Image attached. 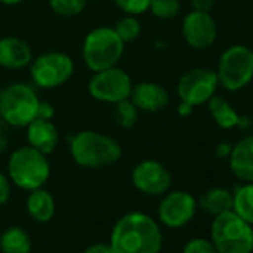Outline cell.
<instances>
[{"label": "cell", "instance_id": "7c38bea8", "mask_svg": "<svg viewBox=\"0 0 253 253\" xmlns=\"http://www.w3.org/2000/svg\"><path fill=\"white\" fill-rule=\"evenodd\" d=\"M131 180L136 189L146 195H163L171 185V174L161 163L146 160L134 167Z\"/></svg>", "mask_w": 253, "mask_h": 253}, {"label": "cell", "instance_id": "f1b7e54d", "mask_svg": "<svg viewBox=\"0 0 253 253\" xmlns=\"http://www.w3.org/2000/svg\"><path fill=\"white\" fill-rule=\"evenodd\" d=\"M11 197V182L9 179L0 173V207H3Z\"/></svg>", "mask_w": 253, "mask_h": 253}, {"label": "cell", "instance_id": "3957f363", "mask_svg": "<svg viewBox=\"0 0 253 253\" xmlns=\"http://www.w3.org/2000/svg\"><path fill=\"white\" fill-rule=\"evenodd\" d=\"M211 243L219 253H252L253 226L234 210L225 211L211 222Z\"/></svg>", "mask_w": 253, "mask_h": 253}, {"label": "cell", "instance_id": "83f0119b", "mask_svg": "<svg viewBox=\"0 0 253 253\" xmlns=\"http://www.w3.org/2000/svg\"><path fill=\"white\" fill-rule=\"evenodd\" d=\"M182 253H219L214 247V244L206 238H192L189 240Z\"/></svg>", "mask_w": 253, "mask_h": 253}, {"label": "cell", "instance_id": "ac0fdd59", "mask_svg": "<svg viewBox=\"0 0 253 253\" xmlns=\"http://www.w3.org/2000/svg\"><path fill=\"white\" fill-rule=\"evenodd\" d=\"M27 211L39 223L49 222L55 214V201L51 192L38 188L30 191L27 197Z\"/></svg>", "mask_w": 253, "mask_h": 253}, {"label": "cell", "instance_id": "e0dca14e", "mask_svg": "<svg viewBox=\"0 0 253 253\" xmlns=\"http://www.w3.org/2000/svg\"><path fill=\"white\" fill-rule=\"evenodd\" d=\"M231 171L244 182H253V136L241 139L229 154Z\"/></svg>", "mask_w": 253, "mask_h": 253}, {"label": "cell", "instance_id": "4316f807", "mask_svg": "<svg viewBox=\"0 0 253 253\" xmlns=\"http://www.w3.org/2000/svg\"><path fill=\"white\" fill-rule=\"evenodd\" d=\"M115 5L128 15H140L149 9L151 0H113Z\"/></svg>", "mask_w": 253, "mask_h": 253}, {"label": "cell", "instance_id": "d6a6232c", "mask_svg": "<svg viewBox=\"0 0 253 253\" xmlns=\"http://www.w3.org/2000/svg\"><path fill=\"white\" fill-rule=\"evenodd\" d=\"M231 151H232V146H231L229 143L223 142V143H219V145H217V148H216V155H217L219 158H228L229 154H231Z\"/></svg>", "mask_w": 253, "mask_h": 253}, {"label": "cell", "instance_id": "9a60e30c", "mask_svg": "<svg viewBox=\"0 0 253 253\" xmlns=\"http://www.w3.org/2000/svg\"><path fill=\"white\" fill-rule=\"evenodd\" d=\"M27 142L29 146L35 148L43 155H49L58 146L60 134L52 121L36 118L27 125Z\"/></svg>", "mask_w": 253, "mask_h": 253}, {"label": "cell", "instance_id": "603a6c76", "mask_svg": "<svg viewBox=\"0 0 253 253\" xmlns=\"http://www.w3.org/2000/svg\"><path fill=\"white\" fill-rule=\"evenodd\" d=\"M113 116L119 126H122V128H131L139 121V109L130 98H125L115 103Z\"/></svg>", "mask_w": 253, "mask_h": 253}, {"label": "cell", "instance_id": "d590c367", "mask_svg": "<svg viewBox=\"0 0 253 253\" xmlns=\"http://www.w3.org/2000/svg\"><path fill=\"white\" fill-rule=\"evenodd\" d=\"M21 2V0H0V3H3V5H18Z\"/></svg>", "mask_w": 253, "mask_h": 253}, {"label": "cell", "instance_id": "d4e9b609", "mask_svg": "<svg viewBox=\"0 0 253 253\" xmlns=\"http://www.w3.org/2000/svg\"><path fill=\"white\" fill-rule=\"evenodd\" d=\"M49 6L60 17H75L85 9L86 0H49Z\"/></svg>", "mask_w": 253, "mask_h": 253}, {"label": "cell", "instance_id": "cb8c5ba5", "mask_svg": "<svg viewBox=\"0 0 253 253\" xmlns=\"http://www.w3.org/2000/svg\"><path fill=\"white\" fill-rule=\"evenodd\" d=\"M113 30L124 43H130L140 36L142 27H140L139 20L134 15H126L115 24Z\"/></svg>", "mask_w": 253, "mask_h": 253}, {"label": "cell", "instance_id": "4fadbf2b", "mask_svg": "<svg viewBox=\"0 0 253 253\" xmlns=\"http://www.w3.org/2000/svg\"><path fill=\"white\" fill-rule=\"evenodd\" d=\"M182 35L191 48L206 49L216 41V23L210 12L192 11L183 18Z\"/></svg>", "mask_w": 253, "mask_h": 253}, {"label": "cell", "instance_id": "4dcf8cb0", "mask_svg": "<svg viewBox=\"0 0 253 253\" xmlns=\"http://www.w3.org/2000/svg\"><path fill=\"white\" fill-rule=\"evenodd\" d=\"M194 11H201V12H210L213 6L216 5V0H191Z\"/></svg>", "mask_w": 253, "mask_h": 253}, {"label": "cell", "instance_id": "7402d4cb", "mask_svg": "<svg viewBox=\"0 0 253 253\" xmlns=\"http://www.w3.org/2000/svg\"><path fill=\"white\" fill-rule=\"evenodd\" d=\"M232 210L243 220L253 225V182H246L235 191Z\"/></svg>", "mask_w": 253, "mask_h": 253}, {"label": "cell", "instance_id": "9c48e42d", "mask_svg": "<svg viewBox=\"0 0 253 253\" xmlns=\"http://www.w3.org/2000/svg\"><path fill=\"white\" fill-rule=\"evenodd\" d=\"M131 88L133 82L128 73L116 66L94 72L88 82V91L92 98L113 104L121 100L130 98Z\"/></svg>", "mask_w": 253, "mask_h": 253}, {"label": "cell", "instance_id": "7a4b0ae2", "mask_svg": "<svg viewBox=\"0 0 253 253\" xmlns=\"http://www.w3.org/2000/svg\"><path fill=\"white\" fill-rule=\"evenodd\" d=\"M75 163L85 169H103L115 164L122 157L121 145L101 133L85 130L69 139Z\"/></svg>", "mask_w": 253, "mask_h": 253}, {"label": "cell", "instance_id": "d6986e66", "mask_svg": "<svg viewBox=\"0 0 253 253\" xmlns=\"http://www.w3.org/2000/svg\"><path fill=\"white\" fill-rule=\"evenodd\" d=\"M198 204L207 214L217 216L232 210L234 195L225 188H211L200 197Z\"/></svg>", "mask_w": 253, "mask_h": 253}, {"label": "cell", "instance_id": "ffe728a7", "mask_svg": "<svg viewBox=\"0 0 253 253\" xmlns=\"http://www.w3.org/2000/svg\"><path fill=\"white\" fill-rule=\"evenodd\" d=\"M2 253H30L32 238L21 226H11L0 235Z\"/></svg>", "mask_w": 253, "mask_h": 253}, {"label": "cell", "instance_id": "ba28073f", "mask_svg": "<svg viewBox=\"0 0 253 253\" xmlns=\"http://www.w3.org/2000/svg\"><path fill=\"white\" fill-rule=\"evenodd\" d=\"M75 64L64 52H45L32 61V78L41 88H57L64 85L73 75Z\"/></svg>", "mask_w": 253, "mask_h": 253}, {"label": "cell", "instance_id": "277c9868", "mask_svg": "<svg viewBox=\"0 0 253 253\" xmlns=\"http://www.w3.org/2000/svg\"><path fill=\"white\" fill-rule=\"evenodd\" d=\"M8 173L9 179L18 188L33 191L46 183L51 174V166L46 155L32 146H23L11 154Z\"/></svg>", "mask_w": 253, "mask_h": 253}, {"label": "cell", "instance_id": "5bb4252c", "mask_svg": "<svg viewBox=\"0 0 253 253\" xmlns=\"http://www.w3.org/2000/svg\"><path fill=\"white\" fill-rule=\"evenodd\" d=\"M130 100L139 110L158 112L170 103L169 92L155 82H140L131 88Z\"/></svg>", "mask_w": 253, "mask_h": 253}, {"label": "cell", "instance_id": "5b68a950", "mask_svg": "<svg viewBox=\"0 0 253 253\" xmlns=\"http://www.w3.org/2000/svg\"><path fill=\"white\" fill-rule=\"evenodd\" d=\"M39 101L35 86L23 82L9 84L0 91V116L9 125L27 126L36 119Z\"/></svg>", "mask_w": 253, "mask_h": 253}, {"label": "cell", "instance_id": "44dd1931", "mask_svg": "<svg viewBox=\"0 0 253 253\" xmlns=\"http://www.w3.org/2000/svg\"><path fill=\"white\" fill-rule=\"evenodd\" d=\"M209 112L214 122L220 126V128H232V126L240 124V116L234 110V107L222 97L213 95L209 101Z\"/></svg>", "mask_w": 253, "mask_h": 253}, {"label": "cell", "instance_id": "6da1fadb", "mask_svg": "<svg viewBox=\"0 0 253 253\" xmlns=\"http://www.w3.org/2000/svg\"><path fill=\"white\" fill-rule=\"evenodd\" d=\"M110 247L115 253H160L163 249L160 225L146 213H126L112 229Z\"/></svg>", "mask_w": 253, "mask_h": 253}, {"label": "cell", "instance_id": "e575fe53", "mask_svg": "<svg viewBox=\"0 0 253 253\" xmlns=\"http://www.w3.org/2000/svg\"><path fill=\"white\" fill-rule=\"evenodd\" d=\"M6 148H8V139L5 137V134L0 133V154L5 152Z\"/></svg>", "mask_w": 253, "mask_h": 253}, {"label": "cell", "instance_id": "2e32d148", "mask_svg": "<svg viewBox=\"0 0 253 253\" xmlns=\"http://www.w3.org/2000/svg\"><path fill=\"white\" fill-rule=\"evenodd\" d=\"M33 61V52L29 43L20 38L6 36L0 39V67L18 70Z\"/></svg>", "mask_w": 253, "mask_h": 253}, {"label": "cell", "instance_id": "f546056e", "mask_svg": "<svg viewBox=\"0 0 253 253\" xmlns=\"http://www.w3.org/2000/svg\"><path fill=\"white\" fill-rule=\"evenodd\" d=\"M54 106L48 101H39V106H38V115L36 118H41V119H52L54 118Z\"/></svg>", "mask_w": 253, "mask_h": 253}, {"label": "cell", "instance_id": "8fae6325", "mask_svg": "<svg viewBox=\"0 0 253 253\" xmlns=\"http://www.w3.org/2000/svg\"><path fill=\"white\" fill-rule=\"evenodd\" d=\"M195 211L197 201L185 191H173L167 194L158 206L160 220L169 228H182L188 225L195 216Z\"/></svg>", "mask_w": 253, "mask_h": 253}, {"label": "cell", "instance_id": "8992f818", "mask_svg": "<svg viewBox=\"0 0 253 253\" xmlns=\"http://www.w3.org/2000/svg\"><path fill=\"white\" fill-rule=\"evenodd\" d=\"M124 42L109 27H97L91 30L82 46L85 64L92 72H100L118 64L124 54Z\"/></svg>", "mask_w": 253, "mask_h": 253}, {"label": "cell", "instance_id": "836d02e7", "mask_svg": "<svg viewBox=\"0 0 253 253\" xmlns=\"http://www.w3.org/2000/svg\"><path fill=\"white\" fill-rule=\"evenodd\" d=\"M191 112H192V106H191V104H188V103H185V101H182V103L179 104V113H180V115L186 116V115H189Z\"/></svg>", "mask_w": 253, "mask_h": 253}, {"label": "cell", "instance_id": "30bf717a", "mask_svg": "<svg viewBox=\"0 0 253 253\" xmlns=\"http://www.w3.org/2000/svg\"><path fill=\"white\" fill-rule=\"evenodd\" d=\"M219 85L217 75L211 69L197 67L186 72L177 84V94L182 101L194 106L207 103Z\"/></svg>", "mask_w": 253, "mask_h": 253}, {"label": "cell", "instance_id": "52a82bcc", "mask_svg": "<svg viewBox=\"0 0 253 253\" xmlns=\"http://www.w3.org/2000/svg\"><path fill=\"white\" fill-rule=\"evenodd\" d=\"M217 81L228 91H238L253 79V51L244 45L229 46L219 58Z\"/></svg>", "mask_w": 253, "mask_h": 253}, {"label": "cell", "instance_id": "1f68e13d", "mask_svg": "<svg viewBox=\"0 0 253 253\" xmlns=\"http://www.w3.org/2000/svg\"><path fill=\"white\" fill-rule=\"evenodd\" d=\"M82 253H115L113 249L110 247V244L106 243H95L88 246Z\"/></svg>", "mask_w": 253, "mask_h": 253}, {"label": "cell", "instance_id": "74e56055", "mask_svg": "<svg viewBox=\"0 0 253 253\" xmlns=\"http://www.w3.org/2000/svg\"><path fill=\"white\" fill-rule=\"evenodd\" d=\"M252 226H253V225H252Z\"/></svg>", "mask_w": 253, "mask_h": 253}, {"label": "cell", "instance_id": "8d00e7d4", "mask_svg": "<svg viewBox=\"0 0 253 253\" xmlns=\"http://www.w3.org/2000/svg\"><path fill=\"white\" fill-rule=\"evenodd\" d=\"M0 119H2V116H0Z\"/></svg>", "mask_w": 253, "mask_h": 253}, {"label": "cell", "instance_id": "484cf974", "mask_svg": "<svg viewBox=\"0 0 253 253\" xmlns=\"http://www.w3.org/2000/svg\"><path fill=\"white\" fill-rule=\"evenodd\" d=\"M149 9L157 18L171 20L177 17L180 11V2L179 0H151Z\"/></svg>", "mask_w": 253, "mask_h": 253}]
</instances>
